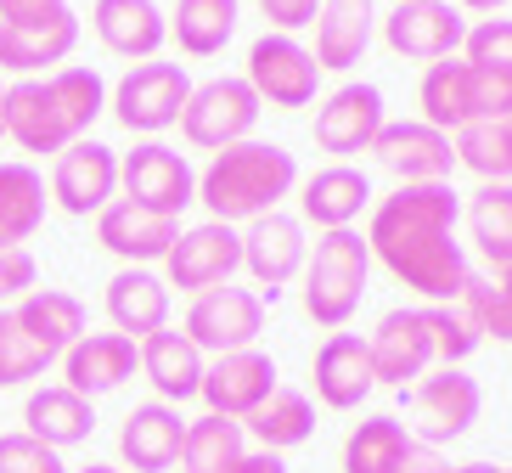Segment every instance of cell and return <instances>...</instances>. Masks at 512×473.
Returning <instances> with one entry per match:
<instances>
[{
  "instance_id": "cell-1",
  "label": "cell",
  "mask_w": 512,
  "mask_h": 473,
  "mask_svg": "<svg viewBox=\"0 0 512 473\" xmlns=\"http://www.w3.org/2000/svg\"><path fill=\"white\" fill-rule=\"evenodd\" d=\"M456 220H462V198L451 192V181L394 186L372 209L366 248H372V260H383L394 282H406L428 305H456L473 276L462 243H456Z\"/></svg>"
},
{
  "instance_id": "cell-2",
  "label": "cell",
  "mask_w": 512,
  "mask_h": 473,
  "mask_svg": "<svg viewBox=\"0 0 512 473\" xmlns=\"http://www.w3.org/2000/svg\"><path fill=\"white\" fill-rule=\"evenodd\" d=\"M299 186V158L276 141H237L214 153L209 169L197 175V203L220 226H248L259 214H276V203L293 198Z\"/></svg>"
},
{
  "instance_id": "cell-3",
  "label": "cell",
  "mask_w": 512,
  "mask_h": 473,
  "mask_svg": "<svg viewBox=\"0 0 512 473\" xmlns=\"http://www.w3.org/2000/svg\"><path fill=\"white\" fill-rule=\"evenodd\" d=\"M366 276H372V248L361 231H321L304 260V316L332 333L349 327V316L366 299Z\"/></svg>"
},
{
  "instance_id": "cell-4",
  "label": "cell",
  "mask_w": 512,
  "mask_h": 473,
  "mask_svg": "<svg viewBox=\"0 0 512 473\" xmlns=\"http://www.w3.org/2000/svg\"><path fill=\"white\" fill-rule=\"evenodd\" d=\"M186 102H192V79H186L181 62H136L130 74L113 85L107 107H113V119L130 130V136H158L169 124H181Z\"/></svg>"
},
{
  "instance_id": "cell-5",
  "label": "cell",
  "mask_w": 512,
  "mask_h": 473,
  "mask_svg": "<svg viewBox=\"0 0 512 473\" xmlns=\"http://www.w3.org/2000/svg\"><path fill=\"white\" fill-rule=\"evenodd\" d=\"M259 96L248 79H203L192 85V102L181 113V136L203 153H226L237 141H254V124H259Z\"/></svg>"
},
{
  "instance_id": "cell-6",
  "label": "cell",
  "mask_w": 512,
  "mask_h": 473,
  "mask_svg": "<svg viewBox=\"0 0 512 473\" xmlns=\"http://www.w3.org/2000/svg\"><path fill=\"white\" fill-rule=\"evenodd\" d=\"M248 85H254L259 107H310L321 91V62L310 46H299L293 34H259L248 46Z\"/></svg>"
},
{
  "instance_id": "cell-7",
  "label": "cell",
  "mask_w": 512,
  "mask_h": 473,
  "mask_svg": "<svg viewBox=\"0 0 512 473\" xmlns=\"http://www.w3.org/2000/svg\"><path fill=\"white\" fill-rule=\"evenodd\" d=\"M119 186L136 209L169 214V220H181L186 203H197V175L169 141H136V153L119 158Z\"/></svg>"
},
{
  "instance_id": "cell-8",
  "label": "cell",
  "mask_w": 512,
  "mask_h": 473,
  "mask_svg": "<svg viewBox=\"0 0 512 473\" xmlns=\"http://www.w3.org/2000/svg\"><path fill=\"white\" fill-rule=\"evenodd\" d=\"M265 333V299L254 288H209L197 293L186 310V338L203 355H231V350H254Z\"/></svg>"
},
{
  "instance_id": "cell-9",
  "label": "cell",
  "mask_w": 512,
  "mask_h": 473,
  "mask_svg": "<svg viewBox=\"0 0 512 473\" xmlns=\"http://www.w3.org/2000/svg\"><path fill=\"white\" fill-rule=\"evenodd\" d=\"M467 40V17L451 0H394L383 17V46L400 62H445Z\"/></svg>"
},
{
  "instance_id": "cell-10",
  "label": "cell",
  "mask_w": 512,
  "mask_h": 473,
  "mask_svg": "<svg viewBox=\"0 0 512 473\" xmlns=\"http://www.w3.org/2000/svg\"><path fill=\"white\" fill-rule=\"evenodd\" d=\"M237 271H242V231L220 226V220H203V226L181 231V243L164 254V282L192 293V299L209 288H226Z\"/></svg>"
},
{
  "instance_id": "cell-11",
  "label": "cell",
  "mask_w": 512,
  "mask_h": 473,
  "mask_svg": "<svg viewBox=\"0 0 512 473\" xmlns=\"http://www.w3.org/2000/svg\"><path fill=\"white\" fill-rule=\"evenodd\" d=\"M310 260V243H304V220L293 214H259L242 226V271L254 276V293L259 299H276V293L293 282Z\"/></svg>"
},
{
  "instance_id": "cell-12",
  "label": "cell",
  "mask_w": 512,
  "mask_h": 473,
  "mask_svg": "<svg viewBox=\"0 0 512 473\" xmlns=\"http://www.w3.org/2000/svg\"><path fill=\"white\" fill-rule=\"evenodd\" d=\"M119 192V153L96 136L68 141L51 164V203L62 214H102Z\"/></svg>"
},
{
  "instance_id": "cell-13",
  "label": "cell",
  "mask_w": 512,
  "mask_h": 473,
  "mask_svg": "<svg viewBox=\"0 0 512 473\" xmlns=\"http://www.w3.org/2000/svg\"><path fill=\"white\" fill-rule=\"evenodd\" d=\"M276 395V361L265 350H231V355H214L203 367V389L197 400H209L214 417H231V423H248V417Z\"/></svg>"
},
{
  "instance_id": "cell-14",
  "label": "cell",
  "mask_w": 512,
  "mask_h": 473,
  "mask_svg": "<svg viewBox=\"0 0 512 473\" xmlns=\"http://www.w3.org/2000/svg\"><path fill=\"white\" fill-rule=\"evenodd\" d=\"M372 153L400 186H439V181H451V169H456L451 136L434 130V124H422V119L383 124V136L372 141Z\"/></svg>"
},
{
  "instance_id": "cell-15",
  "label": "cell",
  "mask_w": 512,
  "mask_h": 473,
  "mask_svg": "<svg viewBox=\"0 0 512 473\" xmlns=\"http://www.w3.org/2000/svg\"><path fill=\"white\" fill-rule=\"evenodd\" d=\"M383 124H389L383 91L366 85V79H349V85H338V91L316 107V147L321 153H338V158L372 153V141L383 136Z\"/></svg>"
},
{
  "instance_id": "cell-16",
  "label": "cell",
  "mask_w": 512,
  "mask_h": 473,
  "mask_svg": "<svg viewBox=\"0 0 512 473\" xmlns=\"http://www.w3.org/2000/svg\"><path fill=\"white\" fill-rule=\"evenodd\" d=\"M479 383L467 378L462 367H439V372H422L417 389H411V412H417L422 428V445L434 440H462L467 428L479 423Z\"/></svg>"
},
{
  "instance_id": "cell-17",
  "label": "cell",
  "mask_w": 512,
  "mask_h": 473,
  "mask_svg": "<svg viewBox=\"0 0 512 473\" xmlns=\"http://www.w3.org/2000/svg\"><path fill=\"white\" fill-rule=\"evenodd\" d=\"M366 350H372L377 383H394V389L417 383L422 372L434 367V333H428V310H411V305H406V310H389V316L372 327Z\"/></svg>"
},
{
  "instance_id": "cell-18",
  "label": "cell",
  "mask_w": 512,
  "mask_h": 473,
  "mask_svg": "<svg viewBox=\"0 0 512 473\" xmlns=\"http://www.w3.org/2000/svg\"><path fill=\"white\" fill-rule=\"evenodd\" d=\"M96 243H102L107 254H119L124 265H152L181 243V220L136 209L130 198H113L102 214H96Z\"/></svg>"
},
{
  "instance_id": "cell-19",
  "label": "cell",
  "mask_w": 512,
  "mask_h": 473,
  "mask_svg": "<svg viewBox=\"0 0 512 473\" xmlns=\"http://www.w3.org/2000/svg\"><path fill=\"white\" fill-rule=\"evenodd\" d=\"M136 367H141V350L124 333H85L74 350H62V383L85 400L113 395L119 383L136 378Z\"/></svg>"
},
{
  "instance_id": "cell-20",
  "label": "cell",
  "mask_w": 512,
  "mask_h": 473,
  "mask_svg": "<svg viewBox=\"0 0 512 473\" xmlns=\"http://www.w3.org/2000/svg\"><path fill=\"white\" fill-rule=\"evenodd\" d=\"M310 378H316V400H321V406H332V412H355V406L377 389L366 338L361 333H332L327 344L316 350Z\"/></svg>"
},
{
  "instance_id": "cell-21",
  "label": "cell",
  "mask_w": 512,
  "mask_h": 473,
  "mask_svg": "<svg viewBox=\"0 0 512 473\" xmlns=\"http://www.w3.org/2000/svg\"><path fill=\"white\" fill-rule=\"evenodd\" d=\"M181 445H186V417L181 406H164V400L136 406L119 428V457L136 473H169L181 462Z\"/></svg>"
},
{
  "instance_id": "cell-22",
  "label": "cell",
  "mask_w": 512,
  "mask_h": 473,
  "mask_svg": "<svg viewBox=\"0 0 512 473\" xmlns=\"http://www.w3.org/2000/svg\"><path fill=\"white\" fill-rule=\"evenodd\" d=\"M102 305H107L113 333H124L130 344H141V338H152V333L169 327V282L152 276L147 265H124V271L107 282Z\"/></svg>"
},
{
  "instance_id": "cell-23",
  "label": "cell",
  "mask_w": 512,
  "mask_h": 473,
  "mask_svg": "<svg viewBox=\"0 0 512 473\" xmlns=\"http://www.w3.org/2000/svg\"><path fill=\"white\" fill-rule=\"evenodd\" d=\"M361 209H372V181L355 164H327L299 186V214L316 231H349Z\"/></svg>"
},
{
  "instance_id": "cell-24",
  "label": "cell",
  "mask_w": 512,
  "mask_h": 473,
  "mask_svg": "<svg viewBox=\"0 0 512 473\" xmlns=\"http://www.w3.org/2000/svg\"><path fill=\"white\" fill-rule=\"evenodd\" d=\"M91 29L113 57L152 62L169 40V17L152 0H96L91 6Z\"/></svg>"
},
{
  "instance_id": "cell-25",
  "label": "cell",
  "mask_w": 512,
  "mask_h": 473,
  "mask_svg": "<svg viewBox=\"0 0 512 473\" xmlns=\"http://www.w3.org/2000/svg\"><path fill=\"white\" fill-rule=\"evenodd\" d=\"M6 136L23 153H62L68 141H79L68 130V119H62V107H57L46 79H17V85H6Z\"/></svg>"
},
{
  "instance_id": "cell-26",
  "label": "cell",
  "mask_w": 512,
  "mask_h": 473,
  "mask_svg": "<svg viewBox=\"0 0 512 473\" xmlns=\"http://www.w3.org/2000/svg\"><path fill=\"white\" fill-rule=\"evenodd\" d=\"M141 350V372H147V383L158 389V400L164 406H181V400H197V389H203V350H197L186 333H175V327H164V333H152L136 344Z\"/></svg>"
},
{
  "instance_id": "cell-27",
  "label": "cell",
  "mask_w": 512,
  "mask_h": 473,
  "mask_svg": "<svg viewBox=\"0 0 512 473\" xmlns=\"http://www.w3.org/2000/svg\"><path fill=\"white\" fill-rule=\"evenodd\" d=\"M377 34V6L372 0H321L316 12V62L321 74H344V68H355V62L366 57V46H372Z\"/></svg>"
},
{
  "instance_id": "cell-28",
  "label": "cell",
  "mask_w": 512,
  "mask_h": 473,
  "mask_svg": "<svg viewBox=\"0 0 512 473\" xmlns=\"http://www.w3.org/2000/svg\"><path fill=\"white\" fill-rule=\"evenodd\" d=\"M23 434L46 440L51 451H68V445H79V440L96 434V406L85 395H74L68 383L34 389V395L23 400Z\"/></svg>"
},
{
  "instance_id": "cell-29",
  "label": "cell",
  "mask_w": 512,
  "mask_h": 473,
  "mask_svg": "<svg viewBox=\"0 0 512 473\" xmlns=\"http://www.w3.org/2000/svg\"><path fill=\"white\" fill-rule=\"evenodd\" d=\"M46 175L23 158L0 164V248H23L46 226Z\"/></svg>"
},
{
  "instance_id": "cell-30",
  "label": "cell",
  "mask_w": 512,
  "mask_h": 473,
  "mask_svg": "<svg viewBox=\"0 0 512 473\" xmlns=\"http://www.w3.org/2000/svg\"><path fill=\"white\" fill-rule=\"evenodd\" d=\"M12 316L46 355L74 350L79 338H85V305H79L74 293H62V288H34L29 299H17Z\"/></svg>"
},
{
  "instance_id": "cell-31",
  "label": "cell",
  "mask_w": 512,
  "mask_h": 473,
  "mask_svg": "<svg viewBox=\"0 0 512 473\" xmlns=\"http://www.w3.org/2000/svg\"><path fill=\"white\" fill-rule=\"evenodd\" d=\"M79 46V17L68 12L51 29H0V74L40 79L51 62H68Z\"/></svg>"
},
{
  "instance_id": "cell-32",
  "label": "cell",
  "mask_w": 512,
  "mask_h": 473,
  "mask_svg": "<svg viewBox=\"0 0 512 473\" xmlns=\"http://www.w3.org/2000/svg\"><path fill=\"white\" fill-rule=\"evenodd\" d=\"M462 220H467V243L479 248V260L507 271L512 265V181H479Z\"/></svg>"
},
{
  "instance_id": "cell-33",
  "label": "cell",
  "mask_w": 512,
  "mask_h": 473,
  "mask_svg": "<svg viewBox=\"0 0 512 473\" xmlns=\"http://www.w3.org/2000/svg\"><path fill=\"white\" fill-rule=\"evenodd\" d=\"M242 6L237 0H175L169 12V40L186 51V57H220L237 34Z\"/></svg>"
},
{
  "instance_id": "cell-34",
  "label": "cell",
  "mask_w": 512,
  "mask_h": 473,
  "mask_svg": "<svg viewBox=\"0 0 512 473\" xmlns=\"http://www.w3.org/2000/svg\"><path fill=\"white\" fill-rule=\"evenodd\" d=\"M467 68L462 57H445V62H428L422 68V85H417V102H422V124H434L445 136H456L462 124H473V102H467Z\"/></svg>"
},
{
  "instance_id": "cell-35",
  "label": "cell",
  "mask_w": 512,
  "mask_h": 473,
  "mask_svg": "<svg viewBox=\"0 0 512 473\" xmlns=\"http://www.w3.org/2000/svg\"><path fill=\"white\" fill-rule=\"evenodd\" d=\"M242 434L259 440V451H276V457H282V451H293V445H304L310 434H316V406H310V395L276 383V395L242 423Z\"/></svg>"
},
{
  "instance_id": "cell-36",
  "label": "cell",
  "mask_w": 512,
  "mask_h": 473,
  "mask_svg": "<svg viewBox=\"0 0 512 473\" xmlns=\"http://www.w3.org/2000/svg\"><path fill=\"white\" fill-rule=\"evenodd\" d=\"M411 451V434L400 417H366V423L349 428L344 440V473H400V462H406Z\"/></svg>"
},
{
  "instance_id": "cell-37",
  "label": "cell",
  "mask_w": 512,
  "mask_h": 473,
  "mask_svg": "<svg viewBox=\"0 0 512 473\" xmlns=\"http://www.w3.org/2000/svg\"><path fill=\"white\" fill-rule=\"evenodd\" d=\"M451 147H456V164L473 169L479 181H512V113L462 124Z\"/></svg>"
},
{
  "instance_id": "cell-38",
  "label": "cell",
  "mask_w": 512,
  "mask_h": 473,
  "mask_svg": "<svg viewBox=\"0 0 512 473\" xmlns=\"http://www.w3.org/2000/svg\"><path fill=\"white\" fill-rule=\"evenodd\" d=\"M242 451H248V434H242V423H231V417H197V423H186V445H181V473H231L242 462Z\"/></svg>"
},
{
  "instance_id": "cell-39",
  "label": "cell",
  "mask_w": 512,
  "mask_h": 473,
  "mask_svg": "<svg viewBox=\"0 0 512 473\" xmlns=\"http://www.w3.org/2000/svg\"><path fill=\"white\" fill-rule=\"evenodd\" d=\"M46 85H51V96H57L68 130H74V136H91V124L107 113V85H102V74H96V68H79V62H68V68H57Z\"/></svg>"
},
{
  "instance_id": "cell-40",
  "label": "cell",
  "mask_w": 512,
  "mask_h": 473,
  "mask_svg": "<svg viewBox=\"0 0 512 473\" xmlns=\"http://www.w3.org/2000/svg\"><path fill=\"white\" fill-rule=\"evenodd\" d=\"M456 310L473 321V333L479 338H501V344H512V299L490 282V276H467Z\"/></svg>"
},
{
  "instance_id": "cell-41",
  "label": "cell",
  "mask_w": 512,
  "mask_h": 473,
  "mask_svg": "<svg viewBox=\"0 0 512 473\" xmlns=\"http://www.w3.org/2000/svg\"><path fill=\"white\" fill-rule=\"evenodd\" d=\"M51 361H57V355L40 350V344L17 327L12 310H0V389H17V383H29V378H46Z\"/></svg>"
},
{
  "instance_id": "cell-42",
  "label": "cell",
  "mask_w": 512,
  "mask_h": 473,
  "mask_svg": "<svg viewBox=\"0 0 512 473\" xmlns=\"http://www.w3.org/2000/svg\"><path fill=\"white\" fill-rule=\"evenodd\" d=\"M428 333H434V361L439 367H462L467 355L484 344V338L473 333V321H467L456 305H428Z\"/></svg>"
},
{
  "instance_id": "cell-43",
  "label": "cell",
  "mask_w": 512,
  "mask_h": 473,
  "mask_svg": "<svg viewBox=\"0 0 512 473\" xmlns=\"http://www.w3.org/2000/svg\"><path fill=\"white\" fill-rule=\"evenodd\" d=\"M462 62L490 68V74H512V17H484V23H467Z\"/></svg>"
},
{
  "instance_id": "cell-44",
  "label": "cell",
  "mask_w": 512,
  "mask_h": 473,
  "mask_svg": "<svg viewBox=\"0 0 512 473\" xmlns=\"http://www.w3.org/2000/svg\"><path fill=\"white\" fill-rule=\"evenodd\" d=\"M0 473H74L62 462V451H51L46 440H34V434H0Z\"/></svg>"
},
{
  "instance_id": "cell-45",
  "label": "cell",
  "mask_w": 512,
  "mask_h": 473,
  "mask_svg": "<svg viewBox=\"0 0 512 473\" xmlns=\"http://www.w3.org/2000/svg\"><path fill=\"white\" fill-rule=\"evenodd\" d=\"M68 12V0H0V29H51Z\"/></svg>"
},
{
  "instance_id": "cell-46",
  "label": "cell",
  "mask_w": 512,
  "mask_h": 473,
  "mask_svg": "<svg viewBox=\"0 0 512 473\" xmlns=\"http://www.w3.org/2000/svg\"><path fill=\"white\" fill-rule=\"evenodd\" d=\"M34 282H40V265H34L29 248H0V305L29 299Z\"/></svg>"
},
{
  "instance_id": "cell-47",
  "label": "cell",
  "mask_w": 512,
  "mask_h": 473,
  "mask_svg": "<svg viewBox=\"0 0 512 473\" xmlns=\"http://www.w3.org/2000/svg\"><path fill=\"white\" fill-rule=\"evenodd\" d=\"M259 12H265L271 34H299V29H316L321 0H259Z\"/></svg>"
},
{
  "instance_id": "cell-48",
  "label": "cell",
  "mask_w": 512,
  "mask_h": 473,
  "mask_svg": "<svg viewBox=\"0 0 512 473\" xmlns=\"http://www.w3.org/2000/svg\"><path fill=\"white\" fill-rule=\"evenodd\" d=\"M451 462L439 457L434 445H422V440H411V451H406V462H400V473H445Z\"/></svg>"
},
{
  "instance_id": "cell-49",
  "label": "cell",
  "mask_w": 512,
  "mask_h": 473,
  "mask_svg": "<svg viewBox=\"0 0 512 473\" xmlns=\"http://www.w3.org/2000/svg\"><path fill=\"white\" fill-rule=\"evenodd\" d=\"M231 473H287V462L276 451H242V462Z\"/></svg>"
},
{
  "instance_id": "cell-50",
  "label": "cell",
  "mask_w": 512,
  "mask_h": 473,
  "mask_svg": "<svg viewBox=\"0 0 512 473\" xmlns=\"http://www.w3.org/2000/svg\"><path fill=\"white\" fill-rule=\"evenodd\" d=\"M456 6H462V12H484V17H496L501 6H512V0H456Z\"/></svg>"
},
{
  "instance_id": "cell-51",
  "label": "cell",
  "mask_w": 512,
  "mask_h": 473,
  "mask_svg": "<svg viewBox=\"0 0 512 473\" xmlns=\"http://www.w3.org/2000/svg\"><path fill=\"white\" fill-rule=\"evenodd\" d=\"M445 473H501V468H490V462H462V468H445Z\"/></svg>"
},
{
  "instance_id": "cell-52",
  "label": "cell",
  "mask_w": 512,
  "mask_h": 473,
  "mask_svg": "<svg viewBox=\"0 0 512 473\" xmlns=\"http://www.w3.org/2000/svg\"><path fill=\"white\" fill-rule=\"evenodd\" d=\"M496 288H501V293H507V299H512V265H507V271H496Z\"/></svg>"
},
{
  "instance_id": "cell-53",
  "label": "cell",
  "mask_w": 512,
  "mask_h": 473,
  "mask_svg": "<svg viewBox=\"0 0 512 473\" xmlns=\"http://www.w3.org/2000/svg\"><path fill=\"white\" fill-rule=\"evenodd\" d=\"M74 473H124V468H102V462H91V468H74Z\"/></svg>"
},
{
  "instance_id": "cell-54",
  "label": "cell",
  "mask_w": 512,
  "mask_h": 473,
  "mask_svg": "<svg viewBox=\"0 0 512 473\" xmlns=\"http://www.w3.org/2000/svg\"><path fill=\"white\" fill-rule=\"evenodd\" d=\"M0 136H6V85H0Z\"/></svg>"
},
{
  "instance_id": "cell-55",
  "label": "cell",
  "mask_w": 512,
  "mask_h": 473,
  "mask_svg": "<svg viewBox=\"0 0 512 473\" xmlns=\"http://www.w3.org/2000/svg\"><path fill=\"white\" fill-rule=\"evenodd\" d=\"M501 473H512V468H501Z\"/></svg>"
}]
</instances>
